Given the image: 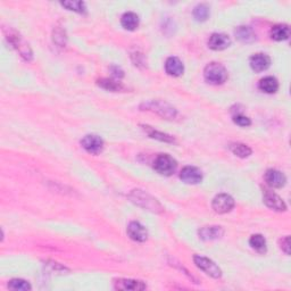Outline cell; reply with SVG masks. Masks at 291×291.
<instances>
[{"mask_svg": "<svg viewBox=\"0 0 291 291\" xmlns=\"http://www.w3.org/2000/svg\"><path fill=\"white\" fill-rule=\"evenodd\" d=\"M128 198L131 199L132 203L142 207V208L155 211V213L163 211V207H162L161 204L157 202V199H155L145 191L139 190V189H135V190L132 191L131 194L128 195Z\"/></svg>", "mask_w": 291, "mask_h": 291, "instance_id": "cell-1", "label": "cell"}, {"mask_svg": "<svg viewBox=\"0 0 291 291\" xmlns=\"http://www.w3.org/2000/svg\"><path fill=\"white\" fill-rule=\"evenodd\" d=\"M204 77L211 84H223L228 80V72L220 63H210L204 70Z\"/></svg>", "mask_w": 291, "mask_h": 291, "instance_id": "cell-2", "label": "cell"}, {"mask_svg": "<svg viewBox=\"0 0 291 291\" xmlns=\"http://www.w3.org/2000/svg\"><path fill=\"white\" fill-rule=\"evenodd\" d=\"M177 163L172 156L167 154H161L154 162V168L158 174L169 176L176 171Z\"/></svg>", "mask_w": 291, "mask_h": 291, "instance_id": "cell-3", "label": "cell"}, {"mask_svg": "<svg viewBox=\"0 0 291 291\" xmlns=\"http://www.w3.org/2000/svg\"><path fill=\"white\" fill-rule=\"evenodd\" d=\"M141 107H145V111L155 112L168 120L174 119V117L176 116V109L174 107H172L171 105L164 103V101L152 100V101H148V103H145Z\"/></svg>", "mask_w": 291, "mask_h": 291, "instance_id": "cell-4", "label": "cell"}, {"mask_svg": "<svg viewBox=\"0 0 291 291\" xmlns=\"http://www.w3.org/2000/svg\"><path fill=\"white\" fill-rule=\"evenodd\" d=\"M194 262H195L196 265H197V267H199L200 270L205 272L206 274H208L209 277L214 278V279H220L222 277L221 268L218 267L211 259L206 258V257H204V256L195 255Z\"/></svg>", "mask_w": 291, "mask_h": 291, "instance_id": "cell-5", "label": "cell"}, {"mask_svg": "<svg viewBox=\"0 0 291 291\" xmlns=\"http://www.w3.org/2000/svg\"><path fill=\"white\" fill-rule=\"evenodd\" d=\"M81 146L89 154L98 155L103 152L104 140L97 134H88L81 140Z\"/></svg>", "mask_w": 291, "mask_h": 291, "instance_id": "cell-6", "label": "cell"}, {"mask_svg": "<svg viewBox=\"0 0 291 291\" xmlns=\"http://www.w3.org/2000/svg\"><path fill=\"white\" fill-rule=\"evenodd\" d=\"M211 207L217 214L229 213L234 207V199L228 194H220L213 199Z\"/></svg>", "mask_w": 291, "mask_h": 291, "instance_id": "cell-7", "label": "cell"}, {"mask_svg": "<svg viewBox=\"0 0 291 291\" xmlns=\"http://www.w3.org/2000/svg\"><path fill=\"white\" fill-rule=\"evenodd\" d=\"M263 202L268 208L273 210H277V211L287 210V205L286 203L283 202V199L280 197L279 195L275 194V192L267 190V189H265L263 192Z\"/></svg>", "mask_w": 291, "mask_h": 291, "instance_id": "cell-8", "label": "cell"}, {"mask_svg": "<svg viewBox=\"0 0 291 291\" xmlns=\"http://www.w3.org/2000/svg\"><path fill=\"white\" fill-rule=\"evenodd\" d=\"M127 236L131 238L132 240L138 241V243H143L148 239V231L142 224H140L139 222H131L130 224L127 225L126 229Z\"/></svg>", "mask_w": 291, "mask_h": 291, "instance_id": "cell-9", "label": "cell"}, {"mask_svg": "<svg viewBox=\"0 0 291 291\" xmlns=\"http://www.w3.org/2000/svg\"><path fill=\"white\" fill-rule=\"evenodd\" d=\"M180 179L187 184H198L202 182L203 174L202 171L195 166H186L180 173Z\"/></svg>", "mask_w": 291, "mask_h": 291, "instance_id": "cell-10", "label": "cell"}, {"mask_svg": "<svg viewBox=\"0 0 291 291\" xmlns=\"http://www.w3.org/2000/svg\"><path fill=\"white\" fill-rule=\"evenodd\" d=\"M8 40L9 42L13 44V46L17 49L18 52H20L22 57L26 60H31L32 59V51L30 47L26 44L23 40L21 39V37L17 35L16 32H10L8 35Z\"/></svg>", "mask_w": 291, "mask_h": 291, "instance_id": "cell-11", "label": "cell"}, {"mask_svg": "<svg viewBox=\"0 0 291 291\" xmlns=\"http://www.w3.org/2000/svg\"><path fill=\"white\" fill-rule=\"evenodd\" d=\"M264 177H265V181L268 186L275 189L282 188L287 182L286 175L283 174L282 172H280L278 171V169H274V168L267 169L265 173V176Z\"/></svg>", "mask_w": 291, "mask_h": 291, "instance_id": "cell-12", "label": "cell"}, {"mask_svg": "<svg viewBox=\"0 0 291 291\" xmlns=\"http://www.w3.org/2000/svg\"><path fill=\"white\" fill-rule=\"evenodd\" d=\"M231 44V39L224 33H213L208 39V47L213 50H224Z\"/></svg>", "mask_w": 291, "mask_h": 291, "instance_id": "cell-13", "label": "cell"}, {"mask_svg": "<svg viewBox=\"0 0 291 291\" xmlns=\"http://www.w3.org/2000/svg\"><path fill=\"white\" fill-rule=\"evenodd\" d=\"M249 64H250V67L252 71L259 73V72L266 71L268 67H270L271 58L268 57L266 54H262V52H259V54H255L251 56L250 60H249Z\"/></svg>", "mask_w": 291, "mask_h": 291, "instance_id": "cell-14", "label": "cell"}, {"mask_svg": "<svg viewBox=\"0 0 291 291\" xmlns=\"http://www.w3.org/2000/svg\"><path fill=\"white\" fill-rule=\"evenodd\" d=\"M114 288L119 290H145L147 286L142 281L132 279H117L114 282Z\"/></svg>", "mask_w": 291, "mask_h": 291, "instance_id": "cell-15", "label": "cell"}, {"mask_svg": "<svg viewBox=\"0 0 291 291\" xmlns=\"http://www.w3.org/2000/svg\"><path fill=\"white\" fill-rule=\"evenodd\" d=\"M199 238L204 241H211L220 239L224 234V230L221 226H204L199 230Z\"/></svg>", "mask_w": 291, "mask_h": 291, "instance_id": "cell-16", "label": "cell"}, {"mask_svg": "<svg viewBox=\"0 0 291 291\" xmlns=\"http://www.w3.org/2000/svg\"><path fill=\"white\" fill-rule=\"evenodd\" d=\"M165 71L171 77H180L183 74L184 66L177 57H169L165 63Z\"/></svg>", "mask_w": 291, "mask_h": 291, "instance_id": "cell-17", "label": "cell"}, {"mask_svg": "<svg viewBox=\"0 0 291 291\" xmlns=\"http://www.w3.org/2000/svg\"><path fill=\"white\" fill-rule=\"evenodd\" d=\"M234 35H236L238 40H240L241 42L245 43H250L256 39L254 30L249 28V26H239L234 31Z\"/></svg>", "mask_w": 291, "mask_h": 291, "instance_id": "cell-18", "label": "cell"}, {"mask_svg": "<svg viewBox=\"0 0 291 291\" xmlns=\"http://www.w3.org/2000/svg\"><path fill=\"white\" fill-rule=\"evenodd\" d=\"M290 37V28L286 24L274 25L271 29V38L275 41L288 40Z\"/></svg>", "mask_w": 291, "mask_h": 291, "instance_id": "cell-19", "label": "cell"}, {"mask_svg": "<svg viewBox=\"0 0 291 291\" xmlns=\"http://www.w3.org/2000/svg\"><path fill=\"white\" fill-rule=\"evenodd\" d=\"M121 24H122V26L125 30L133 31V30H135L139 26L138 15L132 12H127L125 14H123L122 18H121Z\"/></svg>", "mask_w": 291, "mask_h": 291, "instance_id": "cell-20", "label": "cell"}, {"mask_svg": "<svg viewBox=\"0 0 291 291\" xmlns=\"http://www.w3.org/2000/svg\"><path fill=\"white\" fill-rule=\"evenodd\" d=\"M259 89L266 93H275L279 89V82L273 77L263 78L259 81Z\"/></svg>", "mask_w": 291, "mask_h": 291, "instance_id": "cell-21", "label": "cell"}, {"mask_svg": "<svg viewBox=\"0 0 291 291\" xmlns=\"http://www.w3.org/2000/svg\"><path fill=\"white\" fill-rule=\"evenodd\" d=\"M230 150H231L236 156L240 158L249 157L251 155V149L249 148L247 145H245V143H231V145H230Z\"/></svg>", "mask_w": 291, "mask_h": 291, "instance_id": "cell-22", "label": "cell"}, {"mask_svg": "<svg viewBox=\"0 0 291 291\" xmlns=\"http://www.w3.org/2000/svg\"><path fill=\"white\" fill-rule=\"evenodd\" d=\"M143 127H145V130L147 131V133H148L150 138L160 140V141H163V142H169V143L175 142V140H174V138L172 137V135L163 133V132H160L157 130H154V128L150 127V126H143Z\"/></svg>", "mask_w": 291, "mask_h": 291, "instance_id": "cell-23", "label": "cell"}, {"mask_svg": "<svg viewBox=\"0 0 291 291\" xmlns=\"http://www.w3.org/2000/svg\"><path fill=\"white\" fill-rule=\"evenodd\" d=\"M249 244L256 251L265 252L266 251V240L262 234H254L249 239Z\"/></svg>", "mask_w": 291, "mask_h": 291, "instance_id": "cell-24", "label": "cell"}, {"mask_svg": "<svg viewBox=\"0 0 291 291\" xmlns=\"http://www.w3.org/2000/svg\"><path fill=\"white\" fill-rule=\"evenodd\" d=\"M98 85L105 90H108V91H120L123 89L121 82H117L113 79H100V80H98Z\"/></svg>", "mask_w": 291, "mask_h": 291, "instance_id": "cell-25", "label": "cell"}, {"mask_svg": "<svg viewBox=\"0 0 291 291\" xmlns=\"http://www.w3.org/2000/svg\"><path fill=\"white\" fill-rule=\"evenodd\" d=\"M8 288L12 290H31L32 287L28 281H25L23 279H13L10 280L8 283Z\"/></svg>", "mask_w": 291, "mask_h": 291, "instance_id": "cell-26", "label": "cell"}, {"mask_svg": "<svg viewBox=\"0 0 291 291\" xmlns=\"http://www.w3.org/2000/svg\"><path fill=\"white\" fill-rule=\"evenodd\" d=\"M209 16V8L204 3H200V5L196 6L194 9V17L197 21H206Z\"/></svg>", "mask_w": 291, "mask_h": 291, "instance_id": "cell-27", "label": "cell"}, {"mask_svg": "<svg viewBox=\"0 0 291 291\" xmlns=\"http://www.w3.org/2000/svg\"><path fill=\"white\" fill-rule=\"evenodd\" d=\"M62 6L65 7L69 10H73L79 14L86 13L85 3L83 1H64L62 2Z\"/></svg>", "mask_w": 291, "mask_h": 291, "instance_id": "cell-28", "label": "cell"}, {"mask_svg": "<svg viewBox=\"0 0 291 291\" xmlns=\"http://www.w3.org/2000/svg\"><path fill=\"white\" fill-rule=\"evenodd\" d=\"M233 122L237 124V125L239 126H249L251 124V121L250 119H248L247 116H244V115H236L233 117Z\"/></svg>", "mask_w": 291, "mask_h": 291, "instance_id": "cell-29", "label": "cell"}, {"mask_svg": "<svg viewBox=\"0 0 291 291\" xmlns=\"http://www.w3.org/2000/svg\"><path fill=\"white\" fill-rule=\"evenodd\" d=\"M63 36L65 37V32H64L63 30H57V31H55V33H54V41L57 44H59V39H60L62 47L65 46V43H66V38H63Z\"/></svg>", "mask_w": 291, "mask_h": 291, "instance_id": "cell-30", "label": "cell"}, {"mask_svg": "<svg viewBox=\"0 0 291 291\" xmlns=\"http://www.w3.org/2000/svg\"><path fill=\"white\" fill-rule=\"evenodd\" d=\"M281 249L287 255L290 254V238L286 237L281 240Z\"/></svg>", "mask_w": 291, "mask_h": 291, "instance_id": "cell-31", "label": "cell"}, {"mask_svg": "<svg viewBox=\"0 0 291 291\" xmlns=\"http://www.w3.org/2000/svg\"><path fill=\"white\" fill-rule=\"evenodd\" d=\"M111 71H112V74L113 77L116 78V79H122L124 77V72L121 70V67L119 66H112L111 67Z\"/></svg>", "mask_w": 291, "mask_h": 291, "instance_id": "cell-32", "label": "cell"}]
</instances>
